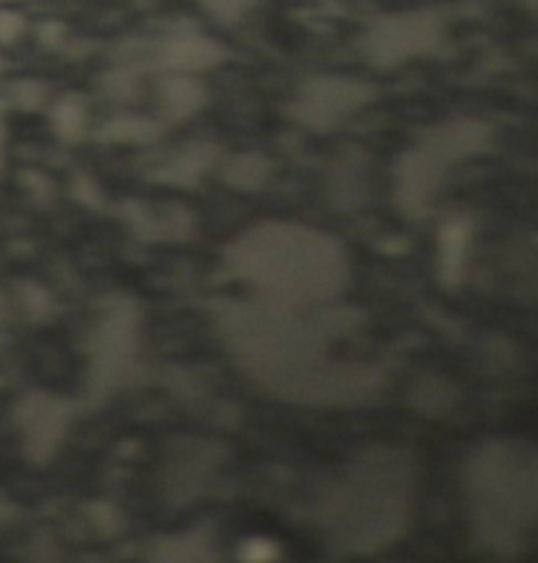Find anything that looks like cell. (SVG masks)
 Masks as SVG:
<instances>
[{
    "label": "cell",
    "mask_w": 538,
    "mask_h": 563,
    "mask_svg": "<svg viewBox=\"0 0 538 563\" xmlns=\"http://www.w3.org/2000/svg\"><path fill=\"white\" fill-rule=\"evenodd\" d=\"M436 37H439V24L430 16L407 13V16L386 19V22L376 24L368 35V56L383 66L400 64L436 45Z\"/></svg>",
    "instance_id": "6da1fadb"
},
{
    "label": "cell",
    "mask_w": 538,
    "mask_h": 563,
    "mask_svg": "<svg viewBox=\"0 0 538 563\" xmlns=\"http://www.w3.org/2000/svg\"><path fill=\"white\" fill-rule=\"evenodd\" d=\"M371 100V90L362 85L345 82V79H318L302 90L298 100V117L311 126H334L336 122L360 109Z\"/></svg>",
    "instance_id": "7a4b0ae2"
},
{
    "label": "cell",
    "mask_w": 538,
    "mask_h": 563,
    "mask_svg": "<svg viewBox=\"0 0 538 563\" xmlns=\"http://www.w3.org/2000/svg\"><path fill=\"white\" fill-rule=\"evenodd\" d=\"M208 3H211L213 11L224 13V16H232V13L247 9V3H250V0H208Z\"/></svg>",
    "instance_id": "3957f363"
}]
</instances>
